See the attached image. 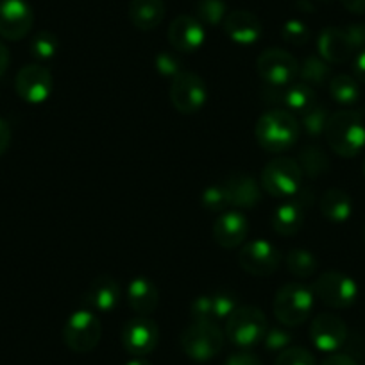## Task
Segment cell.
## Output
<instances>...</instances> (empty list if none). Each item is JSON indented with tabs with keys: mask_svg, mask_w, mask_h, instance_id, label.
<instances>
[{
	"mask_svg": "<svg viewBox=\"0 0 365 365\" xmlns=\"http://www.w3.org/2000/svg\"><path fill=\"white\" fill-rule=\"evenodd\" d=\"M282 104L290 113H304L315 104V90L303 81L289 84L283 91Z\"/></svg>",
	"mask_w": 365,
	"mask_h": 365,
	"instance_id": "484cf974",
	"label": "cell"
},
{
	"mask_svg": "<svg viewBox=\"0 0 365 365\" xmlns=\"http://www.w3.org/2000/svg\"><path fill=\"white\" fill-rule=\"evenodd\" d=\"M319 54L328 63H346L353 56L354 48L351 47L346 33L340 27H328L321 33L317 41Z\"/></svg>",
	"mask_w": 365,
	"mask_h": 365,
	"instance_id": "44dd1931",
	"label": "cell"
},
{
	"mask_svg": "<svg viewBox=\"0 0 365 365\" xmlns=\"http://www.w3.org/2000/svg\"><path fill=\"white\" fill-rule=\"evenodd\" d=\"M299 167L303 174L310 175V178H319L329 170V160L321 147H307L301 153Z\"/></svg>",
	"mask_w": 365,
	"mask_h": 365,
	"instance_id": "4dcf8cb0",
	"label": "cell"
},
{
	"mask_svg": "<svg viewBox=\"0 0 365 365\" xmlns=\"http://www.w3.org/2000/svg\"><path fill=\"white\" fill-rule=\"evenodd\" d=\"M314 296V290L303 283H287L274 297V315L289 328L303 324L312 314Z\"/></svg>",
	"mask_w": 365,
	"mask_h": 365,
	"instance_id": "277c9868",
	"label": "cell"
},
{
	"mask_svg": "<svg viewBox=\"0 0 365 365\" xmlns=\"http://www.w3.org/2000/svg\"><path fill=\"white\" fill-rule=\"evenodd\" d=\"M128 303L140 317L154 314L160 303L158 287L147 278H135L128 285Z\"/></svg>",
	"mask_w": 365,
	"mask_h": 365,
	"instance_id": "7402d4cb",
	"label": "cell"
},
{
	"mask_svg": "<svg viewBox=\"0 0 365 365\" xmlns=\"http://www.w3.org/2000/svg\"><path fill=\"white\" fill-rule=\"evenodd\" d=\"M299 122L290 111L270 110L258 118L255 128V136L263 150L279 154L296 145L299 138Z\"/></svg>",
	"mask_w": 365,
	"mask_h": 365,
	"instance_id": "6da1fadb",
	"label": "cell"
},
{
	"mask_svg": "<svg viewBox=\"0 0 365 365\" xmlns=\"http://www.w3.org/2000/svg\"><path fill=\"white\" fill-rule=\"evenodd\" d=\"M321 365H358V361L354 360L351 354L335 353V354H331V356L326 358Z\"/></svg>",
	"mask_w": 365,
	"mask_h": 365,
	"instance_id": "ee69618b",
	"label": "cell"
},
{
	"mask_svg": "<svg viewBox=\"0 0 365 365\" xmlns=\"http://www.w3.org/2000/svg\"><path fill=\"white\" fill-rule=\"evenodd\" d=\"M328 90L335 103L346 104V106L354 104L360 97V84L354 77L347 76V73H340V76L329 79Z\"/></svg>",
	"mask_w": 365,
	"mask_h": 365,
	"instance_id": "4316f807",
	"label": "cell"
},
{
	"mask_svg": "<svg viewBox=\"0 0 365 365\" xmlns=\"http://www.w3.org/2000/svg\"><path fill=\"white\" fill-rule=\"evenodd\" d=\"M120 285L117 279L111 276H97L84 294V303L91 308V310L103 312V314H110L120 303Z\"/></svg>",
	"mask_w": 365,
	"mask_h": 365,
	"instance_id": "d6986e66",
	"label": "cell"
},
{
	"mask_svg": "<svg viewBox=\"0 0 365 365\" xmlns=\"http://www.w3.org/2000/svg\"><path fill=\"white\" fill-rule=\"evenodd\" d=\"M213 238L224 249H237L245 244L249 233V222L238 210H226L220 213L212 227Z\"/></svg>",
	"mask_w": 365,
	"mask_h": 365,
	"instance_id": "e0dca14e",
	"label": "cell"
},
{
	"mask_svg": "<svg viewBox=\"0 0 365 365\" xmlns=\"http://www.w3.org/2000/svg\"><path fill=\"white\" fill-rule=\"evenodd\" d=\"M178 54L179 52L163 51L156 56L154 63H156V70L160 72V76L174 79L175 76L182 72V61Z\"/></svg>",
	"mask_w": 365,
	"mask_h": 365,
	"instance_id": "8d00e7d4",
	"label": "cell"
},
{
	"mask_svg": "<svg viewBox=\"0 0 365 365\" xmlns=\"http://www.w3.org/2000/svg\"><path fill=\"white\" fill-rule=\"evenodd\" d=\"M181 347L190 360L205 364L224 347V333L219 324L194 321L181 335Z\"/></svg>",
	"mask_w": 365,
	"mask_h": 365,
	"instance_id": "8992f818",
	"label": "cell"
},
{
	"mask_svg": "<svg viewBox=\"0 0 365 365\" xmlns=\"http://www.w3.org/2000/svg\"><path fill=\"white\" fill-rule=\"evenodd\" d=\"M16 93L22 101L29 104H41L51 97L54 90V79L48 68L36 65H26L16 73Z\"/></svg>",
	"mask_w": 365,
	"mask_h": 365,
	"instance_id": "7c38bea8",
	"label": "cell"
},
{
	"mask_svg": "<svg viewBox=\"0 0 365 365\" xmlns=\"http://www.w3.org/2000/svg\"><path fill=\"white\" fill-rule=\"evenodd\" d=\"M274 365H315V358L304 347H287L278 354Z\"/></svg>",
	"mask_w": 365,
	"mask_h": 365,
	"instance_id": "74e56055",
	"label": "cell"
},
{
	"mask_svg": "<svg viewBox=\"0 0 365 365\" xmlns=\"http://www.w3.org/2000/svg\"><path fill=\"white\" fill-rule=\"evenodd\" d=\"M31 56L38 61H48L58 54V38L51 31H40L29 43Z\"/></svg>",
	"mask_w": 365,
	"mask_h": 365,
	"instance_id": "1f68e13d",
	"label": "cell"
},
{
	"mask_svg": "<svg viewBox=\"0 0 365 365\" xmlns=\"http://www.w3.org/2000/svg\"><path fill=\"white\" fill-rule=\"evenodd\" d=\"M9 61H11V58H9L8 47H6V45L2 43V41H0V77L4 76L6 72H8Z\"/></svg>",
	"mask_w": 365,
	"mask_h": 365,
	"instance_id": "bcb514c9",
	"label": "cell"
},
{
	"mask_svg": "<svg viewBox=\"0 0 365 365\" xmlns=\"http://www.w3.org/2000/svg\"><path fill=\"white\" fill-rule=\"evenodd\" d=\"M210 297V308H212V319L215 324H219V321L230 317L235 310L238 308L237 299H235L233 294H230L227 290H219V292L208 294Z\"/></svg>",
	"mask_w": 365,
	"mask_h": 365,
	"instance_id": "836d02e7",
	"label": "cell"
},
{
	"mask_svg": "<svg viewBox=\"0 0 365 365\" xmlns=\"http://www.w3.org/2000/svg\"><path fill=\"white\" fill-rule=\"evenodd\" d=\"M34 24V13L27 0H0V36L19 41L29 34Z\"/></svg>",
	"mask_w": 365,
	"mask_h": 365,
	"instance_id": "4fadbf2b",
	"label": "cell"
},
{
	"mask_svg": "<svg viewBox=\"0 0 365 365\" xmlns=\"http://www.w3.org/2000/svg\"><path fill=\"white\" fill-rule=\"evenodd\" d=\"M238 263L242 269L252 276H270L282 265V252L270 242L258 238L242 245Z\"/></svg>",
	"mask_w": 365,
	"mask_h": 365,
	"instance_id": "8fae6325",
	"label": "cell"
},
{
	"mask_svg": "<svg viewBox=\"0 0 365 365\" xmlns=\"http://www.w3.org/2000/svg\"><path fill=\"white\" fill-rule=\"evenodd\" d=\"M287 269L290 274L297 276V278H310L317 272V258L314 252L307 251V249H292L285 258Z\"/></svg>",
	"mask_w": 365,
	"mask_h": 365,
	"instance_id": "f1b7e54d",
	"label": "cell"
},
{
	"mask_svg": "<svg viewBox=\"0 0 365 365\" xmlns=\"http://www.w3.org/2000/svg\"><path fill=\"white\" fill-rule=\"evenodd\" d=\"M282 36L287 43L296 45V47H303V45H307L308 41H310L312 31L304 22L292 19L287 20L285 26L282 27Z\"/></svg>",
	"mask_w": 365,
	"mask_h": 365,
	"instance_id": "e575fe53",
	"label": "cell"
},
{
	"mask_svg": "<svg viewBox=\"0 0 365 365\" xmlns=\"http://www.w3.org/2000/svg\"><path fill=\"white\" fill-rule=\"evenodd\" d=\"M324 135L333 153L342 158H354L365 147L364 117L353 110L336 111L329 115Z\"/></svg>",
	"mask_w": 365,
	"mask_h": 365,
	"instance_id": "7a4b0ae2",
	"label": "cell"
},
{
	"mask_svg": "<svg viewBox=\"0 0 365 365\" xmlns=\"http://www.w3.org/2000/svg\"><path fill=\"white\" fill-rule=\"evenodd\" d=\"M344 8L354 15H365V0H340Z\"/></svg>",
	"mask_w": 365,
	"mask_h": 365,
	"instance_id": "f6af8a7d",
	"label": "cell"
},
{
	"mask_svg": "<svg viewBox=\"0 0 365 365\" xmlns=\"http://www.w3.org/2000/svg\"><path fill=\"white\" fill-rule=\"evenodd\" d=\"M319 208L329 222L342 224L353 213V201H351L347 192L340 190V188H329L321 197Z\"/></svg>",
	"mask_w": 365,
	"mask_h": 365,
	"instance_id": "d4e9b609",
	"label": "cell"
},
{
	"mask_svg": "<svg viewBox=\"0 0 365 365\" xmlns=\"http://www.w3.org/2000/svg\"><path fill=\"white\" fill-rule=\"evenodd\" d=\"M290 342H292V335L285 328H279V326L269 328L265 336H263V346L269 351H279L282 353L283 349L290 346Z\"/></svg>",
	"mask_w": 365,
	"mask_h": 365,
	"instance_id": "f35d334b",
	"label": "cell"
},
{
	"mask_svg": "<svg viewBox=\"0 0 365 365\" xmlns=\"http://www.w3.org/2000/svg\"><path fill=\"white\" fill-rule=\"evenodd\" d=\"M160 340V329L154 321L147 317L131 319L122 329L124 349L133 356H147L153 353Z\"/></svg>",
	"mask_w": 365,
	"mask_h": 365,
	"instance_id": "5bb4252c",
	"label": "cell"
},
{
	"mask_svg": "<svg viewBox=\"0 0 365 365\" xmlns=\"http://www.w3.org/2000/svg\"><path fill=\"white\" fill-rule=\"evenodd\" d=\"M303 170L292 158L278 156L263 167L262 187L276 199H292L301 190Z\"/></svg>",
	"mask_w": 365,
	"mask_h": 365,
	"instance_id": "3957f363",
	"label": "cell"
},
{
	"mask_svg": "<svg viewBox=\"0 0 365 365\" xmlns=\"http://www.w3.org/2000/svg\"><path fill=\"white\" fill-rule=\"evenodd\" d=\"M364 175H365V158H364Z\"/></svg>",
	"mask_w": 365,
	"mask_h": 365,
	"instance_id": "681fc988",
	"label": "cell"
},
{
	"mask_svg": "<svg viewBox=\"0 0 365 365\" xmlns=\"http://www.w3.org/2000/svg\"><path fill=\"white\" fill-rule=\"evenodd\" d=\"M329 76H331V68H329L328 61L317 56H308L299 66V77L303 83L310 84L312 88L324 86L329 83Z\"/></svg>",
	"mask_w": 365,
	"mask_h": 365,
	"instance_id": "83f0119b",
	"label": "cell"
},
{
	"mask_svg": "<svg viewBox=\"0 0 365 365\" xmlns=\"http://www.w3.org/2000/svg\"><path fill=\"white\" fill-rule=\"evenodd\" d=\"M329 113L324 106L321 104H314L310 110H307L304 113H301V128L307 131L308 136H317L324 135L326 124H328Z\"/></svg>",
	"mask_w": 365,
	"mask_h": 365,
	"instance_id": "d6a6232c",
	"label": "cell"
},
{
	"mask_svg": "<svg viewBox=\"0 0 365 365\" xmlns=\"http://www.w3.org/2000/svg\"><path fill=\"white\" fill-rule=\"evenodd\" d=\"M353 72H354V79H356L358 83L365 84V48L358 52L356 58H354Z\"/></svg>",
	"mask_w": 365,
	"mask_h": 365,
	"instance_id": "b9f144b4",
	"label": "cell"
},
{
	"mask_svg": "<svg viewBox=\"0 0 365 365\" xmlns=\"http://www.w3.org/2000/svg\"><path fill=\"white\" fill-rule=\"evenodd\" d=\"M310 339L319 351L335 353L347 340L346 322L335 314L317 315L310 326Z\"/></svg>",
	"mask_w": 365,
	"mask_h": 365,
	"instance_id": "2e32d148",
	"label": "cell"
},
{
	"mask_svg": "<svg viewBox=\"0 0 365 365\" xmlns=\"http://www.w3.org/2000/svg\"><path fill=\"white\" fill-rule=\"evenodd\" d=\"M128 16L136 29L153 31L163 22L165 2L163 0H131Z\"/></svg>",
	"mask_w": 365,
	"mask_h": 365,
	"instance_id": "603a6c76",
	"label": "cell"
},
{
	"mask_svg": "<svg viewBox=\"0 0 365 365\" xmlns=\"http://www.w3.org/2000/svg\"><path fill=\"white\" fill-rule=\"evenodd\" d=\"M125 365H153L149 360H145L143 356H135L133 360H129Z\"/></svg>",
	"mask_w": 365,
	"mask_h": 365,
	"instance_id": "7dc6e473",
	"label": "cell"
},
{
	"mask_svg": "<svg viewBox=\"0 0 365 365\" xmlns=\"http://www.w3.org/2000/svg\"><path fill=\"white\" fill-rule=\"evenodd\" d=\"M224 33L231 41L238 45H252L262 38L263 27L256 15L249 11H231L227 13L222 24Z\"/></svg>",
	"mask_w": 365,
	"mask_h": 365,
	"instance_id": "ffe728a7",
	"label": "cell"
},
{
	"mask_svg": "<svg viewBox=\"0 0 365 365\" xmlns=\"http://www.w3.org/2000/svg\"><path fill=\"white\" fill-rule=\"evenodd\" d=\"M256 72L272 88H287L296 83L299 76V63L283 48H267L256 61Z\"/></svg>",
	"mask_w": 365,
	"mask_h": 365,
	"instance_id": "ba28073f",
	"label": "cell"
},
{
	"mask_svg": "<svg viewBox=\"0 0 365 365\" xmlns=\"http://www.w3.org/2000/svg\"><path fill=\"white\" fill-rule=\"evenodd\" d=\"M304 222L303 206L299 202H283L270 215V226L282 237H294L301 231Z\"/></svg>",
	"mask_w": 365,
	"mask_h": 365,
	"instance_id": "cb8c5ba5",
	"label": "cell"
},
{
	"mask_svg": "<svg viewBox=\"0 0 365 365\" xmlns=\"http://www.w3.org/2000/svg\"><path fill=\"white\" fill-rule=\"evenodd\" d=\"M224 190H226L230 206L237 208H255L262 201V190L255 178L244 174V172H233L224 181Z\"/></svg>",
	"mask_w": 365,
	"mask_h": 365,
	"instance_id": "ac0fdd59",
	"label": "cell"
},
{
	"mask_svg": "<svg viewBox=\"0 0 365 365\" xmlns=\"http://www.w3.org/2000/svg\"><path fill=\"white\" fill-rule=\"evenodd\" d=\"M9 143H11V128L8 122L0 118V156L8 150Z\"/></svg>",
	"mask_w": 365,
	"mask_h": 365,
	"instance_id": "7bdbcfd3",
	"label": "cell"
},
{
	"mask_svg": "<svg viewBox=\"0 0 365 365\" xmlns=\"http://www.w3.org/2000/svg\"><path fill=\"white\" fill-rule=\"evenodd\" d=\"M319 2H331V0H319Z\"/></svg>",
	"mask_w": 365,
	"mask_h": 365,
	"instance_id": "c3c4849f",
	"label": "cell"
},
{
	"mask_svg": "<svg viewBox=\"0 0 365 365\" xmlns=\"http://www.w3.org/2000/svg\"><path fill=\"white\" fill-rule=\"evenodd\" d=\"M364 242H365V230H364Z\"/></svg>",
	"mask_w": 365,
	"mask_h": 365,
	"instance_id": "f907efd6",
	"label": "cell"
},
{
	"mask_svg": "<svg viewBox=\"0 0 365 365\" xmlns=\"http://www.w3.org/2000/svg\"><path fill=\"white\" fill-rule=\"evenodd\" d=\"M201 205L202 208L208 210L212 213H224L230 206L227 201L226 190L222 185H215V187H208L201 195Z\"/></svg>",
	"mask_w": 365,
	"mask_h": 365,
	"instance_id": "d590c367",
	"label": "cell"
},
{
	"mask_svg": "<svg viewBox=\"0 0 365 365\" xmlns=\"http://www.w3.org/2000/svg\"><path fill=\"white\" fill-rule=\"evenodd\" d=\"M227 16V4L224 0H199L195 6V19L202 26H222Z\"/></svg>",
	"mask_w": 365,
	"mask_h": 365,
	"instance_id": "f546056e",
	"label": "cell"
},
{
	"mask_svg": "<svg viewBox=\"0 0 365 365\" xmlns=\"http://www.w3.org/2000/svg\"><path fill=\"white\" fill-rule=\"evenodd\" d=\"M208 99V88L201 76L182 70L170 83V103L182 115H194L202 110Z\"/></svg>",
	"mask_w": 365,
	"mask_h": 365,
	"instance_id": "30bf717a",
	"label": "cell"
},
{
	"mask_svg": "<svg viewBox=\"0 0 365 365\" xmlns=\"http://www.w3.org/2000/svg\"><path fill=\"white\" fill-rule=\"evenodd\" d=\"M103 336L99 317L91 310H76L65 322L63 340L76 353H90L96 349Z\"/></svg>",
	"mask_w": 365,
	"mask_h": 365,
	"instance_id": "52a82bcc",
	"label": "cell"
},
{
	"mask_svg": "<svg viewBox=\"0 0 365 365\" xmlns=\"http://www.w3.org/2000/svg\"><path fill=\"white\" fill-rule=\"evenodd\" d=\"M168 41L179 54H194L206 40L205 26L195 16L179 15L168 26Z\"/></svg>",
	"mask_w": 365,
	"mask_h": 365,
	"instance_id": "9a60e30c",
	"label": "cell"
},
{
	"mask_svg": "<svg viewBox=\"0 0 365 365\" xmlns=\"http://www.w3.org/2000/svg\"><path fill=\"white\" fill-rule=\"evenodd\" d=\"M314 294L329 308L342 310V308H349L356 303L358 287L356 282L349 278L347 274L339 272V270H328V272L321 274L317 282L314 283Z\"/></svg>",
	"mask_w": 365,
	"mask_h": 365,
	"instance_id": "9c48e42d",
	"label": "cell"
},
{
	"mask_svg": "<svg viewBox=\"0 0 365 365\" xmlns=\"http://www.w3.org/2000/svg\"><path fill=\"white\" fill-rule=\"evenodd\" d=\"M226 365H262L258 356H255L252 353L247 351H240V353H233L227 358Z\"/></svg>",
	"mask_w": 365,
	"mask_h": 365,
	"instance_id": "60d3db41",
	"label": "cell"
},
{
	"mask_svg": "<svg viewBox=\"0 0 365 365\" xmlns=\"http://www.w3.org/2000/svg\"><path fill=\"white\" fill-rule=\"evenodd\" d=\"M347 40L354 51H364L365 48V24H351L344 27Z\"/></svg>",
	"mask_w": 365,
	"mask_h": 365,
	"instance_id": "ab89813d",
	"label": "cell"
},
{
	"mask_svg": "<svg viewBox=\"0 0 365 365\" xmlns=\"http://www.w3.org/2000/svg\"><path fill=\"white\" fill-rule=\"evenodd\" d=\"M267 329H269V322H267L265 314L255 307H238L226 319L227 340L242 349H249L263 342Z\"/></svg>",
	"mask_w": 365,
	"mask_h": 365,
	"instance_id": "5b68a950",
	"label": "cell"
}]
</instances>
